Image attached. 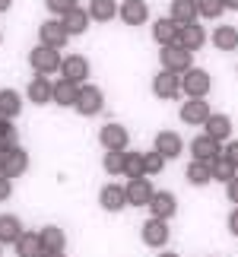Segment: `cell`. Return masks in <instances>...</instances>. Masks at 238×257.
<instances>
[{
	"label": "cell",
	"mask_w": 238,
	"mask_h": 257,
	"mask_svg": "<svg viewBox=\"0 0 238 257\" xmlns=\"http://www.w3.org/2000/svg\"><path fill=\"white\" fill-rule=\"evenodd\" d=\"M61 51L54 48H45V45H35L29 51V67L38 73V76H51V73H61Z\"/></svg>",
	"instance_id": "obj_1"
},
{
	"label": "cell",
	"mask_w": 238,
	"mask_h": 257,
	"mask_svg": "<svg viewBox=\"0 0 238 257\" xmlns=\"http://www.w3.org/2000/svg\"><path fill=\"white\" fill-rule=\"evenodd\" d=\"M29 169V153L23 146H0V175L4 178H19Z\"/></svg>",
	"instance_id": "obj_2"
},
{
	"label": "cell",
	"mask_w": 238,
	"mask_h": 257,
	"mask_svg": "<svg viewBox=\"0 0 238 257\" xmlns=\"http://www.w3.org/2000/svg\"><path fill=\"white\" fill-rule=\"evenodd\" d=\"M159 61H162V70H172V73L181 76L184 70L194 67V51H187L181 45H165L162 51H159Z\"/></svg>",
	"instance_id": "obj_3"
},
{
	"label": "cell",
	"mask_w": 238,
	"mask_h": 257,
	"mask_svg": "<svg viewBox=\"0 0 238 257\" xmlns=\"http://www.w3.org/2000/svg\"><path fill=\"white\" fill-rule=\"evenodd\" d=\"M210 86H213L210 73L200 70V67H191V70H184V73H181V92H184L187 98H206Z\"/></svg>",
	"instance_id": "obj_4"
},
{
	"label": "cell",
	"mask_w": 238,
	"mask_h": 257,
	"mask_svg": "<svg viewBox=\"0 0 238 257\" xmlns=\"http://www.w3.org/2000/svg\"><path fill=\"white\" fill-rule=\"evenodd\" d=\"M73 108L83 117H92V114H98L105 108V95H102V89L98 86H79V92H76V102H73Z\"/></svg>",
	"instance_id": "obj_5"
},
{
	"label": "cell",
	"mask_w": 238,
	"mask_h": 257,
	"mask_svg": "<svg viewBox=\"0 0 238 257\" xmlns=\"http://www.w3.org/2000/svg\"><path fill=\"white\" fill-rule=\"evenodd\" d=\"M140 238L143 244H150V248H165L168 238H172V232H168V222L165 219H146L143 222V229H140Z\"/></svg>",
	"instance_id": "obj_6"
},
{
	"label": "cell",
	"mask_w": 238,
	"mask_h": 257,
	"mask_svg": "<svg viewBox=\"0 0 238 257\" xmlns=\"http://www.w3.org/2000/svg\"><path fill=\"white\" fill-rule=\"evenodd\" d=\"M127 140H131V134H127V127H121V124H105L102 131H98V143H102L108 153H124Z\"/></svg>",
	"instance_id": "obj_7"
},
{
	"label": "cell",
	"mask_w": 238,
	"mask_h": 257,
	"mask_svg": "<svg viewBox=\"0 0 238 257\" xmlns=\"http://www.w3.org/2000/svg\"><path fill=\"white\" fill-rule=\"evenodd\" d=\"M61 76L70 80V83H76V86H83L89 80V61L83 54H67L61 61Z\"/></svg>",
	"instance_id": "obj_8"
},
{
	"label": "cell",
	"mask_w": 238,
	"mask_h": 257,
	"mask_svg": "<svg viewBox=\"0 0 238 257\" xmlns=\"http://www.w3.org/2000/svg\"><path fill=\"white\" fill-rule=\"evenodd\" d=\"M38 38H42L45 48H54V51H61L70 35H67V29H64L61 19H48V23L38 26Z\"/></svg>",
	"instance_id": "obj_9"
},
{
	"label": "cell",
	"mask_w": 238,
	"mask_h": 257,
	"mask_svg": "<svg viewBox=\"0 0 238 257\" xmlns=\"http://www.w3.org/2000/svg\"><path fill=\"white\" fill-rule=\"evenodd\" d=\"M117 16L124 19V26H143L150 19V7H146V0H124V4H117Z\"/></svg>",
	"instance_id": "obj_10"
},
{
	"label": "cell",
	"mask_w": 238,
	"mask_h": 257,
	"mask_svg": "<svg viewBox=\"0 0 238 257\" xmlns=\"http://www.w3.org/2000/svg\"><path fill=\"white\" fill-rule=\"evenodd\" d=\"M153 92L159 98H178V92H181V76L172 73V70H159L153 76Z\"/></svg>",
	"instance_id": "obj_11"
},
{
	"label": "cell",
	"mask_w": 238,
	"mask_h": 257,
	"mask_svg": "<svg viewBox=\"0 0 238 257\" xmlns=\"http://www.w3.org/2000/svg\"><path fill=\"white\" fill-rule=\"evenodd\" d=\"M124 194H127V203L131 206H146L153 200V184L146 181V175L143 178H131V181H127V187H124Z\"/></svg>",
	"instance_id": "obj_12"
},
{
	"label": "cell",
	"mask_w": 238,
	"mask_h": 257,
	"mask_svg": "<svg viewBox=\"0 0 238 257\" xmlns=\"http://www.w3.org/2000/svg\"><path fill=\"white\" fill-rule=\"evenodd\" d=\"M146 206L153 210V219H165V222L178 213V200H175V194H168V191H156Z\"/></svg>",
	"instance_id": "obj_13"
},
{
	"label": "cell",
	"mask_w": 238,
	"mask_h": 257,
	"mask_svg": "<svg viewBox=\"0 0 238 257\" xmlns=\"http://www.w3.org/2000/svg\"><path fill=\"white\" fill-rule=\"evenodd\" d=\"M191 156L197 162H213L216 156H222V146L213 140V137H206V134H200V137H194L191 140Z\"/></svg>",
	"instance_id": "obj_14"
},
{
	"label": "cell",
	"mask_w": 238,
	"mask_h": 257,
	"mask_svg": "<svg viewBox=\"0 0 238 257\" xmlns=\"http://www.w3.org/2000/svg\"><path fill=\"white\" fill-rule=\"evenodd\" d=\"M51 89H54V83L48 80V76H32L29 80V86H26V95H29V102L32 105H48L51 102Z\"/></svg>",
	"instance_id": "obj_15"
},
{
	"label": "cell",
	"mask_w": 238,
	"mask_h": 257,
	"mask_svg": "<svg viewBox=\"0 0 238 257\" xmlns=\"http://www.w3.org/2000/svg\"><path fill=\"white\" fill-rule=\"evenodd\" d=\"M210 105H206V98H187L181 105V121L184 124H203L206 117H210Z\"/></svg>",
	"instance_id": "obj_16"
},
{
	"label": "cell",
	"mask_w": 238,
	"mask_h": 257,
	"mask_svg": "<svg viewBox=\"0 0 238 257\" xmlns=\"http://www.w3.org/2000/svg\"><path fill=\"white\" fill-rule=\"evenodd\" d=\"M181 150H184V143L175 131H159L156 134V153H162L165 159H178Z\"/></svg>",
	"instance_id": "obj_17"
},
{
	"label": "cell",
	"mask_w": 238,
	"mask_h": 257,
	"mask_svg": "<svg viewBox=\"0 0 238 257\" xmlns=\"http://www.w3.org/2000/svg\"><path fill=\"white\" fill-rule=\"evenodd\" d=\"M98 203H102V210H108V213L124 210V206H127V194H124V187H121V184H105V187H102V194H98Z\"/></svg>",
	"instance_id": "obj_18"
},
{
	"label": "cell",
	"mask_w": 238,
	"mask_h": 257,
	"mask_svg": "<svg viewBox=\"0 0 238 257\" xmlns=\"http://www.w3.org/2000/svg\"><path fill=\"white\" fill-rule=\"evenodd\" d=\"M203 134H206V137H213L216 143L229 140V134H232V121H229V114H210V117L203 121Z\"/></svg>",
	"instance_id": "obj_19"
},
{
	"label": "cell",
	"mask_w": 238,
	"mask_h": 257,
	"mask_svg": "<svg viewBox=\"0 0 238 257\" xmlns=\"http://www.w3.org/2000/svg\"><path fill=\"white\" fill-rule=\"evenodd\" d=\"M206 42V32H203V26H197V23H187L178 29V45L187 48V51H197V48H203Z\"/></svg>",
	"instance_id": "obj_20"
},
{
	"label": "cell",
	"mask_w": 238,
	"mask_h": 257,
	"mask_svg": "<svg viewBox=\"0 0 238 257\" xmlns=\"http://www.w3.org/2000/svg\"><path fill=\"white\" fill-rule=\"evenodd\" d=\"M178 29H181V26H178L172 16L156 19V23H153V38H156L162 48H165V45H178Z\"/></svg>",
	"instance_id": "obj_21"
},
{
	"label": "cell",
	"mask_w": 238,
	"mask_h": 257,
	"mask_svg": "<svg viewBox=\"0 0 238 257\" xmlns=\"http://www.w3.org/2000/svg\"><path fill=\"white\" fill-rule=\"evenodd\" d=\"M76 92H79V86L61 76V80L54 83V89H51V102H57L61 108H73V102H76Z\"/></svg>",
	"instance_id": "obj_22"
},
{
	"label": "cell",
	"mask_w": 238,
	"mask_h": 257,
	"mask_svg": "<svg viewBox=\"0 0 238 257\" xmlns=\"http://www.w3.org/2000/svg\"><path fill=\"white\" fill-rule=\"evenodd\" d=\"M23 222H19V216L13 213H4L0 216V244H16V238L23 235Z\"/></svg>",
	"instance_id": "obj_23"
},
{
	"label": "cell",
	"mask_w": 238,
	"mask_h": 257,
	"mask_svg": "<svg viewBox=\"0 0 238 257\" xmlns=\"http://www.w3.org/2000/svg\"><path fill=\"white\" fill-rule=\"evenodd\" d=\"M168 16H172L178 26L197 23V0H172V10H168Z\"/></svg>",
	"instance_id": "obj_24"
},
{
	"label": "cell",
	"mask_w": 238,
	"mask_h": 257,
	"mask_svg": "<svg viewBox=\"0 0 238 257\" xmlns=\"http://www.w3.org/2000/svg\"><path fill=\"white\" fill-rule=\"evenodd\" d=\"M19 111H23V95L16 89H0V117L13 121Z\"/></svg>",
	"instance_id": "obj_25"
},
{
	"label": "cell",
	"mask_w": 238,
	"mask_h": 257,
	"mask_svg": "<svg viewBox=\"0 0 238 257\" xmlns=\"http://www.w3.org/2000/svg\"><path fill=\"white\" fill-rule=\"evenodd\" d=\"M38 241H42V251H64L67 248V235H64V229H57V225H45V229L38 232Z\"/></svg>",
	"instance_id": "obj_26"
},
{
	"label": "cell",
	"mask_w": 238,
	"mask_h": 257,
	"mask_svg": "<svg viewBox=\"0 0 238 257\" xmlns=\"http://www.w3.org/2000/svg\"><path fill=\"white\" fill-rule=\"evenodd\" d=\"M61 23H64V29H67V35H83L86 29H89V13L83 7H76V10H70L67 16H61Z\"/></svg>",
	"instance_id": "obj_27"
},
{
	"label": "cell",
	"mask_w": 238,
	"mask_h": 257,
	"mask_svg": "<svg viewBox=\"0 0 238 257\" xmlns=\"http://www.w3.org/2000/svg\"><path fill=\"white\" fill-rule=\"evenodd\" d=\"M42 241H38V232H23L16 238V257H42Z\"/></svg>",
	"instance_id": "obj_28"
},
{
	"label": "cell",
	"mask_w": 238,
	"mask_h": 257,
	"mask_svg": "<svg viewBox=\"0 0 238 257\" xmlns=\"http://www.w3.org/2000/svg\"><path fill=\"white\" fill-rule=\"evenodd\" d=\"M86 13H89V19H95V23H108V19L117 16V4L114 0H92Z\"/></svg>",
	"instance_id": "obj_29"
},
{
	"label": "cell",
	"mask_w": 238,
	"mask_h": 257,
	"mask_svg": "<svg viewBox=\"0 0 238 257\" xmlns=\"http://www.w3.org/2000/svg\"><path fill=\"white\" fill-rule=\"evenodd\" d=\"M213 45L219 48V51H235L238 48V29L235 26H219L213 32Z\"/></svg>",
	"instance_id": "obj_30"
},
{
	"label": "cell",
	"mask_w": 238,
	"mask_h": 257,
	"mask_svg": "<svg viewBox=\"0 0 238 257\" xmlns=\"http://www.w3.org/2000/svg\"><path fill=\"white\" fill-rule=\"evenodd\" d=\"M187 181H191L194 187H203V184H210L213 178H210V162H197V159H191V165H187Z\"/></svg>",
	"instance_id": "obj_31"
},
{
	"label": "cell",
	"mask_w": 238,
	"mask_h": 257,
	"mask_svg": "<svg viewBox=\"0 0 238 257\" xmlns=\"http://www.w3.org/2000/svg\"><path fill=\"white\" fill-rule=\"evenodd\" d=\"M235 175H238V172L222 159V156H216V159L210 162V178H213V181H222V184H225V181H232Z\"/></svg>",
	"instance_id": "obj_32"
},
{
	"label": "cell",
	"mask_w": 238,
	"mask_h": 257,
	"mask_svg": "<svg viewBox=\"0 0 238 257\" xmlns=\"http://www.w3.org/2000/svg\"><path fill=\"white\" fill-rule=\"evenodd\" d=\"M127 178H143V153H124V172Z\"/></svg>",
	"instance_id": "obj_33"
},
{
	"label": "cell",
	"mask_w": 238,
	"mask_h": 257,
	"mask_svg": "<svg viewBox=\"0 0 238 257\" xmlns=\"http://www.w3.org/2000/svg\"><path fill=\"white\" fill-rule=\"evenodd\" d=\"M222 10H225L222 0H197V16H203V19H219Z\"/></svg>",
	"instance_id": "obj_34"
},
{
	"label": "cell",
	"mask_w": 238,
	"mask_h": 257,
	"mask_svg": "<svg viewBox=\"0 0 238 257\" xmlns=\"http://www.w3.org/2000/svg\"><path fill=\"white\" fill-rule=\"evenodd\" d=\"M165 169V156L162 153H143V172L146 175H159V172H162Z\"/></svg>",
	"instance_id": "obj_35"
},
{
	"label": "cell",
	"mask_w": 238,
	"mask_h": 257,
	"mask_svg": "<svg viewBox=\"0 0 238 257\" xmlns=\"http://www.w3.org/2000/svg\"><path fill=\"white\" fill-rule=\"evenodd\" d=\"M102 165H105L108 175H121L124 172V153H105Z\"/></svg>",
	"instance_id": "obj_36"
},
{
	"label": "cell",
	"mask_w": 238,
	"mask_h": 257,
	"mask_svg": "<svg viewBox=\"0 0 238 257\" xmlns=\"http://www.w3.org/2000/svg\"><path fill=\"white\" fill-rule=\"evenodd\" d=\"M45 7L51 10L54 16H67V13H70V10H76L79 4H76V0H45Z\"/></svg>",
	"instance_id": "obj_37"
},
{
	"label": "cell",
	"mask_w": 238,
	"mask_h": 257,
	"mask_svg": "<svg viewBox=\"0 0 238 257\" xmlns=\"http://www.w3.org/2000/svg\"><path fill=\"white\" fill-rule=\"evenodd\" d=\"M222 159H225V162H229L232 169L238 172V140H232V143H229V146L222 150Z\"/></svg>",
	"instance_id": "obj_38"
},
{
	"label": "cell",
	"mask_w": 238,
	"mask_h": 257,
	"mask_svg": "<svg viewBox=\"0 0 238 257\" xmlns=\"http://www.w3.org/2000/svg\"><path fill=\"white\" fill-rule=\"evenodd\" d=\"M225 197H229V203L238 206V175L232 178V181H225Z\"/></svg>",
	"instance_id": "obj_39"
},
{
	"label": "cell",
	"mask_w": 238,
	"mask_h": 257,
	"mask_svg": "<svg viewBox=\"0 0 238 257\" xmlns=\"http://www.w3.org/2000/svg\"><path fill=\"white\" fill-rule=\"evenodd\" d=\"M10 194H13V178H4V175H0V203L10 200Z\"/></svg>",
	"instance_id": "obj_40"
},
{
	"label": "cell",
	"mask_w": 238,
	"mask_h": 257,
	"mask_svg": "<svg viewBox=\"0 0 238 257\" xmlns=\"http://www.w3.org/2000/svg\"><path fill=\"white\" fill-rule=\"evenodd\" d=\"M229 232H232V235H238V206H235L232 216H229Z\"/></svg>",
	"instance_id": "obj_41"
},
{
	"label": "cell",
	"mask_w": 238,
	"mask_h": 257,
	"mask_svg": "<svg viewBox=\"0 0 238 257\" xmlns=\"http://www.w3.org/2000/svg\"><path fill=\"white\" fill-rule=\"evenodd\" d=\"M10 7H13V0H0V13H7Z\"/></svg>",
	"instance_id": "obj_42"
},
{
	"label": "cell",
	"mask_w": 238,
	"mask_h": 257,
	"mask_svg": "<svg viewBox=\"0 0 238 257\" xmlns=\"http://www.w3.org/2000/svg\"><path fill=\"white\" fill-rule=\"evenodd\" d=\"M42 257H67V254H64V251H45Z\"/></svg>",
	"instance_id": "obj_43"
},
{
	"label": "cell",
	"mask_w": 238,
	"mask_h": 257,
	"mask_svg": "<svg viewBox=\"0 0 238 257\" xmlns=\"http://www.w3.org/2000/svg\"><path fill=\"white\" fill-rule=\"evenodd\" d=\"M225 4V10H238V0H222Z\"/></svg>",
	"instance_id": "obj_44"
},
{
	"label": "cell",
	"mask_w": 238,
	"mask_h": 257,
	"mask_svg": "<svg viewBox=\"0 0 238 257\" xmlns=\"http://www.w3.org/2000/svg\"><path fill=\"white\" fill-rule=\"evenodd\" d=\"M159 257H178V254H172V251H165V254H159Z\"/></svg>",
	"instance_id": "obj_45"
},
{
	"label": "cell",
	"mask_w": 238,
	"mask_h": 257,
	"mask_svg": "<svg viewBox=\"0 0 238 257\" xmlns=\"http://www.w3.org/2000/svg\"><path fill=\"white\" fill-rule=\"evenodd\" d=\"M0 248H4V244H0Z\"/></svg>",
	"instance_id": "obj_46"
}]
</instances>
